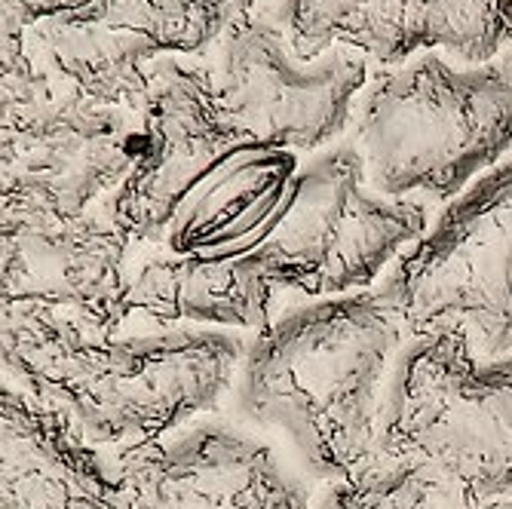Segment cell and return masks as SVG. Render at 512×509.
I'll use <instances>...</instances> for the list:
<instances>
[{
  "mask_svg": "<svg viewBox=\"0 0 512 509\" xmlns=\"http://www.w3.org/2000/svg\"><path fill=\"white\" fill-rule=\"evenodd\" d=\"M142 142L105 212L138 246L178 255H249L283 209L301 157L255 142L212 102L200 56L154 68Z\"/></svg>",
  "mask_w": 512,
  "mask_h": 509,
  "instance_id": "obj_1",
  "label": "cell"
},
{
  "mask_svg": "<svg viewBox=\"0 0 512 509\" xmlns=\"http://www.w3.org/2000/svg\"><path fill=\"white\" fill-rule=\"evenodd\" d=\"M246 341L200 326L80 335L0 319V372L114 464L215 414L234 393Z\"/></svg>",
  "mask_w": 512,
  "mask_h": 509,
  "instance_id": "obj_2",
  "label": "cell"
},
{
  "mask_svg": "<svg viewBox=\"0 0 512 509\" xmlns=\"http://www.w3.org/2000/svg\"><path fill=\"white\" fill-rule=\"evenodd\" d=\"M405 341L378 289L304 301L252 332L230 396L249 427L283 436L310 476L353 482L381 467V408Z\"/></svg>",
  "mask_w": 512,
  "mask_h": 509,
  "instance_id": "obj_3",
  "label": "cell"
},
{
  "mask_svg": "<svg viewBox=\"0 0 512 509\" xmlns=\"http://www.w3.org/2000/svg\"><path fill=\"white\" fill-rule=\"evenodd\" d=\"M350 123L378 194L451 200L512 151V50L482 65L417 53L368 77Z\"/></svg>",
  "mask_w": 512,
  "mask_h": 509,
  "instance_id": "obj_4",
  "label": "cell"
},
{
  "mask_svg": "<svg viewBox=\"0 0 512 509\" xmlns=\"http://www.w3.org/2000/svg\"><path fill=\"white\" fill-rule=\"evenodd\" d=\"M381 467L424 473L448 509L512 500V356L482 359L457 335L408 338L393 362Z\"/></svg>",
  "mask_w": 512,
  "mask_h": 509,
  "instance_id": "obj_5",
  "label": "cell"
},
{
  "mask_svg": "<svg viewBox=\"0 0 512 509\" xmlns=\"http://www.w3.org/2000/svg\"><path fill=\"white\" fill-rule=\"evenodd\" d=\"M430 227L421 203L378 194L353 145L298 163L289 197L252 249L279 295L322 301L375 286Z\"/></svg>",
  "mask_w": 512,
  "mask_h": 509,
  "instance_id": "obj_6",
  "label": "cell"
},
{
  "mask_svg": "<svg viewBox=\"0 0 512 509\" xmlns=\"http://www.w3.org/2000/svg\"><path fill=\"white\" fill-rule=\"evenodd\" d=\"M375 289L408 338L457 335L482 359L512 356V160L451 197Z\"/></svg>",
  "mask_w": 512,
  "mask_h": 509,
  "instance_id": "obj_7",
  "label": "cell"
},
{
  "mask_svg": "<svg viewBox=\"0 0 512 509\" xmlns=\"http://www.w3.org/2000/svg\"><path fill=\"white\" fill-rule=\"evenodd\" d=\"M200 62L221 117L292 154L332 145L371 77V62L344 43L304 53L270 0H237Z\"/></svg>",
  "mask_w": 512,
  "mask_h": 509,
  "instance_id": "obj_8",
  "label": "cell"
},
{
  "mask_svg": "<svg viewBox=\"0 0 512 509\" xmlns=\"http://www.w3.org/2000/svg\"><path fill=\"white\" fill-rule=\"evenodd\" d=\"M138 142L142 117L89 102L46 71L0 80V221L96 209Z\"/></svg>",
  "mask_w": 512,
  "mask_h": 509,
  "instance_id": "obj_9",
  "label": "cell"
},
{
  "mask_svg": "<svg viewBox=\"0 0 512 509\" xmlns=\"http://www.w3.org/2000/svg\"><path fill=\"white\" fill-rule=\"evenodd\" d=\"M237 0H86L31 28L37 65L77 96L138 114L154 68L203 56Z\"/></svg>",
  "mask_w": 512,
  "mask_h": 509,
  "instance_id": "obj_10",
  "label": "cell"
},
{
  "mask_svg": "<svg viewBox=\"0 0 512 509\" xmlns=\"http://www.w3.org/2000/svg\"><path fill=\"white\" fill-rule=\"evenodd\" d=\"M132 252L102 203L74 218L0 221V319L80 335L126 329Z\"/></svg>",
  "mask_w": 512,
  "mask_h": 509,
  "instance_id": "obj_11",
  "label": "cell"
},
{
  "mask_svg": "<svg viewBox=\"0 0 512 509\" xmlns=\"http://www.w3.org/2000/svg\"><path fill=\"white\" fill-rule=\"evenodd\" d=\"M114 476L123 509H313L264 439L209 414L117 457Z\"/></svg>",
  "mask_w": 512,
  "mask_h": 509,
  "instance_id": "obj_12",
  "label": "cell"
},
{
  "mask_svg": "<svg viewBox=\"0 0 512 509\" xmlns=\"http://www.w3.org/2000/svg\"><path fill=\"white\" fill-rule=\"evenodd\" d=\"M304 53L344 43L368 62L445 53L482 65L512 46V0H270Z\"/></svg>",
  "mask_w": 512,
  "mask_h": 509,
  "instance_id": "obj_13",
  "label": "cell"
},
{
  "mask_svg": "<svg viewBox=\"0 0 512 509\" xmlns=\"http://www.w3.org/2000/svg\"><path fill=\"white\" fill-rule=\"evenodd\" d=\"M283 295L267 280L255 255H178L157 246H138L129 264L126 329L200 326L258 332L283 313Z\"/></svg>",
  "mask_w": 512,
  "mask_h": 509,
  "instance_id": "obj_14",
  "label": "cell"
},
{
  "mask_svg": "<svg viewBox=\"0 0 512 509\" xmlns=\"http://www.w3.org/2000/svg\"><path fill=\"white\" fill-rule=\"evenodd\" d=\"M0 509H123L114 464L0 372Z\"/></svg>",
  "mask_w": 512,
  "mask_h": 509,
  "instance_id": "obj_15",
  "label": "cell"
},
{
  "mask_svg": "<svg viewBox=\"0 0 512 509\" xmlns=\"http://www.w3.org/2000/svg\"><path fill=\"white\" fill-rule=\"evenodd\" d=\"M313 509H448L433 482L411 467H378L353 482H332Z\"/></svg>",
  "mask_w": 512,
  "mask_h": 509,
  "instance_id": "obj_16",
  "label": "cell"
},
{
  "mask_svg": "<svg viewBox=\"0 0 512 509\" xmlns=\"http://www.w3.org/2000/svg\"><path fill=\"white\" fill-rule=\"evenodd\" d=\"M10 4L28 19V22H40L46 16H59L68 10H77L86 0H10Z\"/></svg>",
  "mask_w": 512,
  "mask_h": 509,
  "instance_id": "obj_17",
  "label": "cell"
},
{
  "mask_svg": "<svg viewBox=\"0 0 512 509\" xmlns=\"http://www.w3.org/2000/svg\"><path fill=\"white\" fill-rule=\"evenodd\" d=\"M479 509H512V500H497V503H488V506H479Z\"/></svg>",
  "mask_w": 512,
  "mask_h": 509,
  "instance_id": "obj_18",
  "label": "cell"
},
{
  "mask_svg": "<svg viewBox=\"0 0 512 509\" xmlns=\"http://www.w3.org/2000/svg\"><path fill=\"white\" fill-rule=\"evenodd\" d=\"M509 50H512V46H509Z\"/></svg>",
  "mask_w": 512,
  "mask_h": 509,
  "instance_id": "obj_19",
  "label": "cell"
}]
</instances>
